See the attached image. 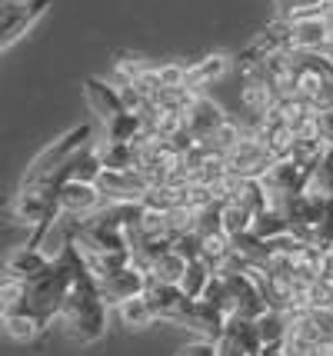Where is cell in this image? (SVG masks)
<instances>
[{"label": "cell", "mask_w": 333, "mask_h": 356, "mask_svg": "<svg viewBox=\"0 0 333 356\" xmlns=\"http://www.w3.org/2000/svg\"><path fill=\"white\" fill-rule=\"evenodd\" d=\"M60 326L64 333L80 346H90L107 333V300L100 296L97 277H80L74 280L70 293L64 300V310H60Z\"/></svg>", "instance_id": "6da1fadb"}, {"label": "cell", "mask_w": 333, "mask_h": 356, "mask_svg": "<svg viewBox=\"0 0 333 356\" xmlns=\"http://www.w3.org/2000/svg\"><path fill=\"white\" fill-rule=\"evenodd\" d=\"M90 137H94L90 127H74L70 134H64L60 140H54L50 147H44V150L31 160V167L24 173V184L20 186H50V190H60L67 163H70L80 150H87V147L94 143Z\"/></svg>", "instance_id": "7a4b0ae2"}, {"label": "cell", "mask_w": 333, "mask_h": 356, "mask_svg": "<svg viewBox=\"0 0 333 356\" xmlns=\"http://www.w3.org/2000/svg\"><path fill=\"white\" fill-rule=\"evenodd\" d=\"M70 286H74L70 270H67L60 260H54V264H50L37 280H27L24 310L33 313V316H40L44 323L57 320L60 310H64V300H67V293H70Z\"/></svg>", "instance_id": "3957f363"}, {"label": "cell", "mask_w": 333, "mask_h": 356, "mask_svg": "<svg viewBox=\"0 0 333 356\" xmlns=\"http://www.w3.org/2000/svg\"><path fill=\"white\" fill-rule=\"evenodd\" d=\"M327 193H317V190H303V193H293L284 200V213L290 220V233L300 236L307 243L317 240V227L323 220V210H327Z\"/></svg>", "instance_id": "277c9868"}, {"label": "cell", "mask_w": 333, "mask_h": 356, "mask_svg": "<svg viewBox=\"0 0 333 356\" xmlns=\"http://www.w3.org/2000/svg\"><path fill=\"white\" fill-rule=\"evenodd\" d=\"M50 0H3L0 3V50L10 47L47 14Z\"/></svg>", "instance_id": "5b68a950"}, {"label": "cell", "mask_w": 333, "mask_h": 356, "mask_svg": "<svg viewBox=\"0 0 333 356\" xmlns=\"http://www.w3.org/2000/svg\"><path fill=\"white\" fill-rule=\"evenodd\" d=\"M310 167H303L300 160H293V156H284V160H273L270 163V170L260 177L263 186L270 190V203H277V207H284L286 197H293V193H303L307 186H310Z\"/></svg>", "instance_id": "8992f818"}, {"label": "cell", "mask_w": 333, "mask_h": 356, "mask_svg": "<svg viewBox=\"0 0 333 356\" xmlns=\"http://www.w3.org/2000/svg\"><path fill=\"white\" fill-rule=\"evenodd\" d=\"M273 163V154L263 147L257 127H243V140L227 154V170L230 177H263Z\"/></svg>", "instance_id": "52a82bcc"}, {"label": "cell", "mask_w": 333, "mask_h": 356, "mask_svg": "<svg viewBox=\"0 0 333 356\" xmlns=\"http://www.w3.org/2000/svg\"><path fill=\"white\" fill-rule=\"evenodd\" d=\"M57 207H60V217L90 220L107 207V197H104V190L97 184L67 180V184H60V190H57Z\"/></svg>", "instance_id": "ba28073f"}, {"label": "cell", "mask_w": 333, "mask_h": 356, "mask_svg": "<svg viewBox=\"0 0 333 356\" xmlns=\"http://www.w3.org/2000/svg\"><path fill=\"white\" fill-rule=\"evenodd\" d=\"M290 337H300V340L320 343V346L333 350V303L290 313Z\"/></svg>", "instance_id": "9c48e42d"}, {"label": "cell", "mask_w": 333, "mask_h": 356, "mask_svg": "<svg viewBox=\"0 0 333 356\" xmlns=\"http://www.w3.org/2000/svg\"><path fill=\"white\" fill-rule=\"evenodd\" d=\"M147 300H150V307L157 313V320H167V323L180 326L187 320V313H190L193 300L177 283H160V280H147Z\"/></svg>", "instance_id": "30bf717a"}, {"label": "cell", "mask_w": 333, "mask_h": 356, "mask_svg": "<svg viewBox=\"0 0 333 356\" xmlns=\"http://www.w3.org/2000/svg\"><path fill=\"white\" fill-rule=\"evenodd\" d=\"M97 186L104 190L107 203H143L154 184L133 167V170H104Z\"/></svg>", "instance_id": "8fae6325"}, {"label": "cell", "mask_w": 333, "mask_h": 356, "mask_svg": "<svg viewBox=\"0 0 333 356\" xmlns=\"http://www.w3.org/2000/svg\"><path fill=\"white\" fill-rule=\"evenodd\" d=\"M147 273H143L140 266H120V270H113L107 277H97V286H100V296L107 300V307H117V303H124L130 296H137L147 290Z\"/></svg>", "instance_id": "7c38bea8"}, {"label": "cell", "mask_w": 333, "mask_h": 356, "mask_svg": "<svg viewBox=\"0 0 333 356\" xmlns=\"http://www.w3.org/2000/svg\"><path fill=\"white\" fill-rule=\"evenodd\" d=\"M227 120H230V117L223 113L220 104H213V100H210V97H204V93L197 97V104H193V107L187 110V117H184L187 130H190L200 143L213 137V130H217L220 124H227Z\"/></svg>", "instance_id": "4fadbf2b"}, {"label": "cell", "mask_w": 333, "mask_h": 356, "mask_svg": "<svg viewBox=\"0 0 333 356\" xmlns=\"http://www.w3.org/2000/svg\"><path fill=\"white\" fill-rule=\"evenodd\" d=\"M83 97H87L90 110H94L104 124H107L111 117H117L120 110H127V107H124V97H120V87H117L113 80L107 83V80L90 77L87 83H83Z\"/></svg>", "instance_id": "5bb4252c"}, {"label": "cell", "mask_w": 333, "mask_h": 356, "mask_svg": "<svg viewBox=\"0 0 333 356\" xmlns=\"http://www.w3.org/2000/svg\"><path fill=\"white\" fill-rule=\"evenodd\" d=\"M180 326L193 330V333L204 337V340H220L223 330H227V313L217 310V307L206 303V300H193L190 313H187V320H184Z\"/></svg>", "instance_id": "9a60e30c"}, {"label": "cell", "mask_w": 333, "mask_h": 356, "mask_svg": "<svg viewBox=\"0 0 333 356\" xmlns=\"http://www.w3.org/2000/svg\"><path fill=\"white\" fill-rule=\"evenodd\" d=\"M54 264L47 253L40 247H33V243H27V247H17L10 257H7V264H3V277H17V280H37L47 266Z\"/></svg>", "instance_id": "2e32d148"}, {"label": "cell", "mask_w": 333, "mask_h": 356, "mask_svg": "<svg viewBox=\"0 0 333 356\" xmlns=\"http://www.w3.org/2000/svg\"><path fill=\"white\" fill-rule=\"evenodd\" d=\"M223 337H227L230 343H237L240 350H243V353H250V356H263V350H267V343H263V337H260L257 320L240 316V313L227 316V330H223Z\"/></svg>", "instance_id": "e0dca14e"}, {"label": "cell", "mask_w": 333, "mask_h": 356, "mask_svg": "<svg viewBox=\"0 0 333 356\" xmlns=\"http://www.w3.org/2000/svg\"><path fill=\"white\" fill-rule=\"evenodd\" d=\"M104 173V160H100V147L90 143L87 150H80L70 163H67V173H64V184L67 180H83V184H97Z\"/></svg>", "instance_id": "ac0fdd59"}, {"label": "cell", "mask_w": 333, "mask_h": 356, "mask_svg": "<svg viewBox=\"0 0 333 356\" xmlns=\"http://www.w3.org/2000/svg\"><path fill=\"white\" fill-rule=\"evenodd\" d=\"M230 200L240 203V207H247V210H254V213H260V210L270 207V190L263 186L260 177H237Z\"/></svg>", "instance_id": "d6986e66"}, {"label": "cell", "mask_w": 333, "mask_h": 356, "mask_svg": "<svg viewBox=\"0 0 333 356\" xmlns=\"http://www.w3.org/2000/svg\"><path fill=\"white\" fill-rule=\"evenodd\" d=\"M227 70H230V57H227V54H210V57H204V60H197L187 67V83L200 90L206 83L220 80Z\"/></svg>", "instance_id": "ffe728a7"}, {"label": "cell", "mask_w": 333, "mask_h": 356, "mask_svg": "<svg viewBox=\"0 0 333 356\" xmlns=\"http://www.w3.org/2000/svg\"><path fill=\"white\" fill-rule=\"evenodd\" d=\"M100 160L104 170H133L137 167V147L124 143V140H100Z\"/></svg>", "instance_id": "44dd1931"}, {"label": "cell", "mask_w": 333, "mask_h": 356, "mask_svg": "<svg viewBox=\"0 0 333 356\" xmlns=\"http://www.w3.org/2000/svg\"><path fill=\"white\" fill-rule=\"evenodd\" d=\"M44 326L47 323H44L40 316H33V313H27V310L3 313V333H7L14 343H31Z\"/></svg>", "instance_id": "7402d4cb"}, {"label": "cell", "mask_w": 333, "mask_h": 356, "mask_svg": "<svg viewBox=\"0 0 333 356\" xmlns=\"http://www.w3.org/2000/svg\"><path fill=\"white\" fill-rule=\"evenodd\" d=\"M147 124H143L140 113H133V110H120L117 117H111L107 124H104V137L107 140H124V143H133V140L140 137Z\"/></svg>", "instance_id": "603a6c76"}, {"label": "cell", "mask_w": 333, "mask_h": 356, "mask_svg": "<svg viewBox=\"0 0 333 356\" xmlns=\"http://www.w3.org/2000/svg\"><path fill=\"white\" fill-rule=\"evenodd\" d=\"M117 313H120V320H124L127 330H143V326H150L157 320V313L150 307L147 293H137V296H130V300H124V303H117Z\"/></svg>", "instance_id": "cb8c5ba5"}, {"label": "cell", "mask_w": 333, "mask_h": 356, "mask_svg": "<svg viewBox=\"0 0 333 356\" xmlns=\"http://www.w3.org/2000/svg\"><path fill=\"white\" fill-rule=\"evenodd\" d=\"M257 326H260V337L267 346H284V340L290 337V313L270 307L267 313L257 316Z\"/></svg>", "instance_id": "d4e9b609"}, {"label": "cell", "mask_w": 333, "mask_h": 356, "mask_svg": "<svg viewBox=\"0 0 333 356\" xmlns=\"http://www.w3.org/2000/svg\"><path fill=\"white\" fill-rule=\"evenodd\" d=\"M254 233L260 240H277V236H286L290 233V220H286L284 207L270 203L267 210H260L254 220Z\"/></svg>", "instance_id": "484cf974"}, {"label": "cell", "mask_w": 333, "mask_h": 356, "mask_svg": "<svg viewBox=\"0 0 333 356\" xmlns=\"http://www.w3.org/2000/svg\"><path fill=\"white\" fill-rule=\"evenodd\" d=\"M174 247V240H167V236H157V240H140V243H133L130 247V257H133V266H140L143 273L150 277V270L157 264L160 257L167 253V250Z\"/></svg>", "instance_id": "4316f807"}, {"label": "cell", "mask_w": 333, "mask_h": 356, "mask_svg": "<svg viewBox=\"0 0 333 356\" xmlns=\"http://www.w3.org/2000/svg\"><path fill=\"white\" fill-rule=\"evenodd\" d=\"M213 273H217V270L206 264L204 257H197V260H190V264H187V273H184V280H180V290L190 296V300H200Z\"/></svg>", "instance_id": "83f0119b"}, {"label": "cell", "mask_w": 333, "mask_h": 356, "mask_svg": "<svg viewBox=\"0 0 333 356\" xmlns=\"http://www.w3.org/2000/svg\"><path fill=\"white\" fill-rule=\"evenodd\" d=\"M187 264H190V260H187V257H180V253L170 247L157 264H154L150 280H160V283H177V286H180V280H184V273H187Z\"/></svg>", "instance_id": "f1b7e54d"}, {"label": "cell", "mask_w": 333, "mask_h": 356, "mask_svg": "<svg viewBox=\"0 0 333 356\" xmlns=\"http://www.w3.org/2000/svg\"><path fill=\"white\" fill-rule=\"evenodd\" d=\"M254 220H257L254 210H247V207H240V203H234V200L223 203V233H230L234 240L254 230Z\"/></svg>", "instance_id": "f546056e"}, {"label": "cell", "mask_w": 333, "mask_h": 356, "mask_svg": "<svg viewBox=\"0 0 333 356\" xmlns=\"http://www.w3.org/2000/svg\"><path fill=\"white\" fill-rule=\"evenodd\" d=\"M230 250H234V236L220 230V233H210V236H204V253H200V257H204L213 270H220L223 260L230 257Z\"/></svg>", "instance_id": "4dcf8cb0"}, {"label": "cell", "mask_w": 333, "mask_h": 356, "mask_svg": "<svg viewBox=\"0 0 333 356\" xmlns=\"http://www.w3.org/2000/svg\"><path fill=\"white\" fill-rule=\"evenodd\" d=\"M307 190H317V193L333 197V143L317 160V167H314V173H310V186H307Z\"/></svg>", "instance_id": "1f68e13d"}, {"label": "cell", "mask_w": 333, "mask_h": 356, "mask_svg": "<svg viewBox=\"0 0 333 356\" xmlns=\"http://www.w3.org/2000/svg\"><path fill=\"white\" fill-rule=\"evenodd\" d=\"M240 140H243V127L240 124H234V120H227V124H220L217 127V130H213V137L210 140H204L206 147H213V150H217V154H230V150H234V147H237Z\"/></svg>", "instance_id": "d6a6232c"}, {"label": "cell", "mask_w": 333, "mask_h": 356, "mask_svg": "<svg viewBox=\"0 0 333 356\" xmlns=\"http://www.w3.org/2000/svg\"><path fill=\"white\" fill-rule=\"evenodd\" d=\"M193 230L200 236H210V233L223 230V203H206L197 210V220H193Z\"/></svg>", "instance_id": "836d02e7"}, {"label": "cell", "mask_w": 333, "mask_h": 356, "mask_svg": "<svg viewBox=\"0 0 333 356\" xmlns=\"http://www.w3.org/2000/svg\"><path fill=\"white\" fill-rule=\"evenodd\" d=\"M333 350L320 346V343L300 340V337H286L284 340V356H330Z\"/></svg>", "instance_id": "e575fe53"}, {"label": "cell", "mask_w": 333, "mask_h": 356, "mask_svg": "<svg viewBox=\"0 0 333 356\" xmlns=\"http://www.w3.org/2000/svg\"><path fill=\"white\" fill-rule=\"evenodd\" d=\"M143 70H147V63L140 57H124V60H117V70H113V83L117 87H124V83H133V80L140 77Z\"/></svg>", "instance_id": "d590c367"}, {"label": "cell", "mask_w": 333, "mask_h": 356, "mask_svg": "<svg viewBox=\"0 0 333 356\" xmlns=\"http://www.w3.org/2000/svg\"><path fill=\"white\" fill-rule=\"evenodd\" d=\"M174 250L180 253V257H187V260H197V257L204 253V236H200L197 230L184 233V236H177L174 240Z\"/></svg>", "instance_id": "8d00e7d4"}, {"label": "cell", "mask_w": 333, "mask_h": 356, "mask_svg": "<svg viewBox=\"0 0 333 356\" xmlns=\"http://www.w3.org/2000/svg\"><path fill=\"white\" fill-rule=\"evenodd\" d=\"M157 70H160L163 87H184V83H187V67H184V63H163Z\"/></svg>", "instance_id": "74e56055"}, {"label": "cell", "mask_w": 333, "mask_h": 356, "mask_svg": "<svg viewBox=\"0 0 333 356\" xmlns=\"http://www.w3.org/2000/svg\"><path fill=\"white\" fill-rule=\"evenodd\" d=\"M177 356H220V350H217V340H204V337H200V340L180 346Z\"/></svg>", "instance_id": "f35d334b"}, {"label": "cell", "mask_w": 333, "mask_h": 356, "mask_svg": "<svg viewBox=\"0 0 333 356\" xmlns=\"http://www.w3.org/2000/svg\"><path fill=\"white\" fill-rule=\"evenodd\" d=\"M320 134H323L327 143H333V107L320 113Z\"/></svg>", "instance_id": "ab89813d"}, {"label": "cell", "mask_w": 333, "mask_h": 356, "mask_svg": "<svg viewBox=\"0 0 333 356\" xmlns=\"http://www.w3.org/2000/svg\"><path fill=\"white\" fill-rule=\"evenodd\" d=\"M217 350H220V356H250V353H243L237 343L227 340V337H220V340H217Z\"/></svg>", "instance_id": "60d3db41"}, {"label": "cell", "mask_w": 333, "mask_h": 356, "mask_svg": "<svg viewBox=\"0 0 333 356\" xmlns=\"http://www.w3.org/2000/svg\"><path fill=\"white\" fill-rule=\"evenodd\" d=\"M320 14H323L327 27H330V37H333V0H327V3H323V10H320Z\"/></svg>", "instance_id": "b9f144b4"}, {"label": "cell", "mask_w": 333, "mask_h": 356, "mask_svg": "<svg viewBox=\"0 0 333 356\" xmlns=\"http://www.w3.org/2000/svg\"><path fill=\"white\" fill-rule=\"evenodd\" d=\"M263 356H284V346H267V350H263Z\"/></svg>", "instance_id": "7bdbcfd3"}, {"label": "cell", "mask_w": 333, "mask_h": 356, "mask_svg": "<svg viewBox=\"0 0 333 356\" xmlns=\"http://www.w3.org/2000/svg\"><path fill=\"white\" fill-rule=\"evenodd\" d=\"M330 356H333V353H330Z\"/></svg>", "instance_id": "ee69618b"}]
</instances>
